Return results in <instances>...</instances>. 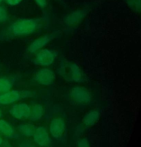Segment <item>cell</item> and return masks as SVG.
I'll return each instance as SVG.
<instances>
[{"mask_svg": "<svg viewBox=\"0 0 141 147\" xmlns=\"http://www.w3.org/2000/svg\"><path fill=\"white\" fill-rule=\"evenodd\" d=\"M57 56V53L55 51L48 49L40 50L36 54L33 59V63L38 66H49L54 63Z\"/></svg>", "mask_w": 141, "mask_h": 147, "instance_id": "8992f818", "label": "cell"}, {"mask_svg": "<svg viewBox=\"0 0 141 147\" xmlns=\"http://www.w3.org/2000/svg\"><path fill=\"white\" fill-rule=\"evenodd\" d=\"M36 3L41 8L45 7L46 5V0H34Z\"/></svg>", "mask_w": 141, "mask_h": 147, "instance_id": "d6986e66", "label": "cell"}, {"mask_svg": "<svg viewBox=\"0 0 141 147\" xmlns=\"http://www.w3.org/2000/svg\"><path fill=\"white\" fill-rule=\"evenodd\" d=\"M68 96L70 102L76 106H87L92 101L91 91L83 86H74L69 90Z\"/></svg>", "mask_w": 141, "mask_h": 147, "instance_id": "3957f363", "label": "cell"}, {"mask_svg": "<svg viewBox=\"0 0 141 147\" xmlns=\"http://www.w3.org/2000/svg\"><path fill=\"white\" fill-rule=\"evenodd\" d=\"M37 127L30 123H22L18 127V129L21 134L26 137H33Z\"/></svg>", "mask_w": 141, "mask_h": 147, "instance_id": "5bb4252c", "label": "cell"}, {"mask_svg": "<svg viewBox=\"0 0 141 147\" xmlns=\"http://www.w3.org/2000/svg\"><path fill=\"white\" fill-rule=\"evenodd\" d=\"M0 134L7 137H11L15 135V131L7 121L0 119Z\"/></svg>", "mask_w": 141, "mask_h": 147, "instance_id": "9a60e30c", "label": "cell"}, {"mask_svg": "<svg viewBox=\"0 0 141 147\" xmlns=\"http://www.w3.org/2000/svg\"><path fill=\"white\" fill-rule=\"evenodd\" d=\"M31 107L25 103H19L12 105L9 109V114L13 117L18 120L29 119Z\"/></svg>", "mask_w": 141, "mask_h": 147, "instance_id": "9c48e42d", "label": "cell"}, {"mask_svg": "<svg viewBox=\"0 0 141 147\" xmlns=\"http://www.w3.org/2000/svg\"><path fill=\"white\" fill-rule=\"evenodd\" d=\"M43 115V108L40 104H34L31 108V113L29 119L32 122H37L39 121Z\"/></svg>", "mask_w": 141, "mask_h": 147, "instance_id": "4fadbf2b", "label": "cell"}, {"mask_svg": "<svg viewBox=\"0 0 141 147\" xmlns=\"http://www.w3.org/2000/svg\"><path fill=\"white\" fill-rule=\"evenodd\" d=\"M3 116V115L2 111L0 109V119Z\"/></svg>", "mask_w": 141, "mask_h": 147, "instance_id": "44dd1931", "label": "cell"}, {"mask_svg": "<svg viewBox=\"0 0 141 147\" xmlns=\"http://www.w3.org/2000/svg\"><path fill=\"white\" fill-rule=\"evenodd\" d=\"M65 128L66 125L64 120L61 117H55L50 123L49 130L53 138L59 139L63 135Z\"/></svg>", "mask_w": 141, "mask_h": 147, "instance_id": "30bf717a", "label": "cell"}, {"mask_svg": "<svg viewBox=\"0 0 141 147\" xmlns=\"http://www.w3.org/2000/svg\"><path fill=\"white\" fill-rule=\"evenodd\" d=\"M78 147H91L88 140L86 138L80 139L77 142Z\"/></svg>", "mask_w": 141, "mask_h": 147, "instance_id": "e0dca14e", "label": "cell"}, {"mask_svg": "<svg viewBox=\"0 0 141 147\" xmlns=\"http://www.w3.org/2000/svg\"><path fill=\"white\" fill-rule=\"evenodd\" d=\"M23 0H5L6 3L10 6H15L20 3Z\"/></svg>", "mask_w": 141, "mask_h": 147, "instance_id": "ac0fdd59", "label": "cell"}, {"mask_svg": "<svg viewBox=\"0 0 141 147\" xmlns=\"http://www.w3.org/2000/svg\"><path fill=\"white\" fill-rule=\"evenodd\" d=\"M9 14L7 10L3 6L0 5V24H3L7 21Z\"/></svg>", "mask_w": 141, "mask_h": 147, "instance_id": "2e32d148", "label": "cell"}, {"mask_svg": "<svg viewBox=\"0 0 141 147\" xmlns=\"http://www.w3.org/2000/svg\"><path fill=\"white\" fill-rule=\"evenodd\" d=\"M57 72L67 82L82 83L86 81V76L80 66L67 59L61 60L57 68Z\"/></svg>", "mask_w": 141, "mask_h": 147, "instance_id": "7a4b0ae2", "label": "cell"}, {"mask_svg": "<svg viewBox=\"0 0 141 147\" xmlns=\"http://www.w3.org/2000/svg\"><path fill=\"white\" fill-rule=\"evenodd\" d=\"M3 140L2 138L0 135V146H1L3 144Z\"/></svg>", "mask_w": 141, "mask_h": 147, "instance_id": "ffe728a7", "label": "cell"}, {"mask_svg": "<svg viewBox=\"0 0 141 147\" xmlns=\"http://www.w3.org/2000/svg\"><path fill=\"white\" fill-rule=\"evenodd\" d=\"M55 79V74L52 70L48 68L40 69L36 72L33 80L39 84L49 86Z\"/></svg>", "mask_w": 141, "mask_h": 147, "instance_id": "ba28073f", "label": "cell"}, {"mask_svg": "<svg viewBox=\"0 0 141 147\" xmlns=\"http://www.w3.org/2000/svg\"><path fill=\"white\" fill-rule=\"evenodd\" d=\"M45 22V20L42 18L18 19L0 32V41L33 34L43 27Z\"/></svg>", "mask_w": 141, "mask_h": 147, "instance_id": "6da1fadb", "label": "cell"}, {"mask_svg": "<svg viewBox=\"0 0 141 147\" xmlns=\"http://www.w3.org/2000/svg\"><path fill=\"white\" fill-rule=\"evenodd\" d=\"M3 1V0H0V4Z\"/></svg>", "mask_w": 141, "mask_h": 147, "instance_id": "7402d4cb", "label": "cell"}, {"mask_svg": "<svg viewBox=\"0 0 141 147\" xmlns=\"http://www.w3.org/2000/svg\"><path fill=\"white\" fill-rule=\"evenodd\" d=\"M19 80V77L16 74L0 77V95L11 90Z\"/></svg>", "mask_w": 141, "mask_h": 147, "instance_id": "8fae6325", "label": "cell"}, {"mask_svg": "<svg viewBox=\"0 0 141 147\" xmlns=\"http://www.w3.org/2000/svg\"><path fill=\"white\" fill-rule=\"evenodd\" d=\"M100 113L98 110H92L88 112L82 119V123L86 127L93 126L98 121Z\"/></svg>", "mask_w": 141, "mask_h": 147, "instance_id": "7c38bea8", "label": "cell"}, {"mask_svg": "<svg viewBox=\"0 0 141 147\" xmlns=\"http://www.w3.org/2000/svg\"><path fill=\"white\" fill-rule=\"evenodd\" d=\"M57 35V34L56 33L48 34L34 40L26 49V54L28 56L36 54L55 38Z\"/></svg>", "mask_w": 141, "mask_h": 147, "instance_id": "5b68a950", "label": "cell"}, {"mask_svg": "<svg viewBox=\"0 0 141 147\" xmlns=\"http://www.w3.org/2000/svg\"><path fill=\"white\" fill-rule=\"evenodd\" d=\"M35 144L40 147H49L51 145V140L48 129L45 126L37 127L33 136Z\"/></svg>", "mask_w": 141, "mask_h": 147, "instance_id": "52a82bcc", "label": "cell"}, {"mask_svg": "<svg viewBox=\"0 0 141 147\" xmlns=\"http://www.w3.org/2000/svg\"><path fill=\"white\" fill-rule=\"evenodd\" d=\"M37 95L32 90H14L0 95V105H9L23 99L32 98Z\"/></svg>", "mask_w": 141, "mask_h": 147, "instance_id": "277c9868", "label": "cell"}, {"mask_svg": "<svg viewBox=\"0 0 141 147\" xmlns=\"http://www.w3.org/2000/svg\"></svg>", "mask_w": 141, "mask_h": 147, "instance_id": "603a6c76", "label": "cell"}]
</instances>
